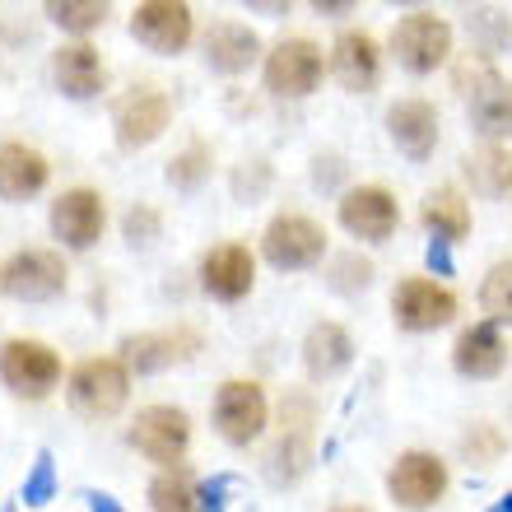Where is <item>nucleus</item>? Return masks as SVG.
Listing matches in <instances>:
<instances>
[{"label":"nucleus","mask_w":512,"mask_h":512,"mask_svg":"<svg viewBox=\"0 0 512 512\" xmlns=\"http://www.w3.org/2000/svg\"><path fill=\"white\" fill-rule=\"evenodd\" d=\"M457 94L466 98L471 126L485 135L489 145H508L512 135V80L489 56L471 52V61L457 66Z\"/></svg>","instance_id":"1"},{"label":"nucleus","mask_w":512,"mask_h":512,"mask_svg":"<svg viewBox=\"0 0 512 512\" xmlns=\"http://www.w3.org/2000/svg\"><path fill=\"white\" fill-rule=\"evenodd\" d=\"M66 396L75 405V415L84 419H117L131 401V373H126L122 359L112 354H94V359H80L70 368Z\"/></svg>","instance_id":"2"},{"label":"nucleus","mask_w":512,"mask_h":512,"mask_svg":"<svg viewBox=\"0 0 512 512\" xmlns=\"http://www.w3.org/2000/svg\"><path fill=\"white\" fill-rule=\"evenodd\" d=\"M391 56L410 75H433L452 61V24L433 10H410L391 28Z\"/></svg>","instance_id":"3"},{"label":"nucleus","mask_w":512,"mask_h":512,"mask_svg":"<svg viewBox=\"0 0 512 512\" xmlns=\"http://www.w3.org/2000/svg\"><path fill=\"white\" fill-rule=\"evenodd\" d=\"M317 447H312V401L308 396H289L280 405V438L266 452V480L270 485H298L312 471Z\"/></svg>","instance_id":"4"},{"label":"nucleus","mask_w":512,"mask_h":512,"mask_svg":"<svg viewBox=\"0 0 512 512\" xmlns=\"http://www.w3.org/2000/svg\"><path fill=\"white\" fill-rule=\"evenodd\" d=\"M322 75H326V56H322V47H317L312 38H284V42H275V47L266 52V66H261L266 94L270 98H289V103L317 94Z\"/></svg>","instance_id":"5"},{"label":"nucleus","mask_w":512,"mask_h":512,"mask_svg":"<svg viewBox=\"0 0 512 512\" xmlns=\"http://www.w3.org/2000/svg\"><path fill=\"white\" fill-rule=\"evenodd\" d=\"M457 294L447 289L443 280H433V275H410L391 289V322L401 326V331H443V326L457 322Z\"/></svg>","instance_id":"6"},{"label":"nucleus","mask_w":512,"mask_h":512,"mask_svg":"<svg viewBox=\"0 0 512 512\" xmlns=\"http://www.w3.org/2000/svg\"><path fill=\"white\" fill-rule=\"evenodd\" d=\"M452 475H447V461L438 452H424V447H410L391 461L387 471V494L396 508L405 512H429L433 503H443Z\"/></svg>","instance_id":"7"},{"label":"nucleus","mask_w":512,"mask_h":512,"mask_svg":"<svg viewBox=\"0 0 512 512\" xmlns=\"http://www.w3.org/2000/svg\"><path fill=\"white\" fill-rule=\"evenodd\" d=\"M261 256L275 270H312L326 256V229L298 210H284L261 233Z\"/></svg>","instance_id":"8"},{"label":"nucleus","mask_w":512,"mask_h":512,"mask_svg":"<svg viewBox=\"0 0 512 512\" xmlns=\"http://www.w3.org/2000/svg\"><path fill=\"white\" fill-rule=\"evenodd\" d=\"M0 382L24 396V401H42L52 396V387L61 382V359H56L52 345L42 340H28V336H14L0 345Z\"/></svg>","instance_id":"9"},{"label":"nucleus","mask_w":512,"mask_h":512,"mask_svg":"<svg viewBox=\"0 0 512 512\" xmlns=\"http://www.w3.org/2000/svg\"><path fill=\"white\" fill-rule=\"evenodd\" d=\"M126 443L145 461H159L163 471H173L177 461L187 457V443H191L187 410H177V405H145V410H135Z\"/></svg>","instance_id":"10"},{"label":"nucleus","mask_w":512,"mask_h":512,"mask_svg":"<svg viewBox=\"0 0 512 512\" xmlns=\"http://www.w3.org/2000/svg\"><path fill=\"white\" fill-rule=\"evenodd\" d=\"M270 424V401L261 382L252 378H229L215 391V429L229 447H247L256 443Z\"/></svg>","instance_id":"11"},{"label":"nucleus","mask_w":512,"mask_h":512,"mask_svg":"<svg viewBox=\"0 0 512 512\" xmlns=\"http://www.w3.org/2000/svg\"><path fill=\"white\" fill-rule=\"evenodd\" d=\"M70 270L66 261L47 247H24L10 261H0V294L19 298V303H47V298L66 294Z\"/></svg>","instance_id":"12"},{"label":"nucleus","mask_w":512,"mask_h":512,"mask_svg":"<svg viewBox=\"0 0 512 512\" xmlns=\"http://www.w3.org/2000/svg\"><path fill=\"white\" fill-rule=\"evenodd\" d=\"M336 219L340 229L359 238V243H387L391 233L401 229V205L387 187L364 182V187H345L336 201Z\"/></svg>","instance_id":"13"},{"label":"nucleus","mask_w":512,"mask_h":512,"mask_svg":"<svg viewBox=\"0 0 512 512\" xmlns=\"http://www.w3.org/2000/svg\"><path fill=\"white\" fill-rule=\"evenodd\" d=\"M191 33H196V19H191V5H182V0H145L131 10V38L154 56L187 52Z\"/></svg>","instance_id":"14"},{"label":"nucleus","mask_w":512,"mask_h":512,"mask_svg":"<svg viewBox=\"0 0 512 512\" xmlns=\"http://www.w3.org/2000/svg\"><path fill=\"white\" fill-rule=\"evenodd\" d=\"M47 224H52V233L61 238V247L84 252V247H94L98 238H103V229H108V201H103L94 187H70L52 201Z\"/></svg>","instance_id":"15"},{"label":"nucleus","mask_w":512,"mask_h":512,"mask_svg":"<svg viewBox=\"0 0 512 512\" xmlns=\"http://www.w3.org/2000/svg\"><path fill=\"white\" fill-rule=\"evenodd\" d=\"M201 354V331L196 326H168V331H140V336L122 340L126 373H163L173 364H187Z\"/></svg>","instance_id":"16"},{"label":"nucleus","mask_w":512,"mask_h":512,"mask_svg":"<svg viewBox=\"0 0 512 512\" xmlns=\"http://www.w3.org/2000/svg\"><path fill=\"white\" fill-rule=\"evenodd\" d=\"M173 122V98L154 89V84H140L117 103L112 112V126H117V145L122 149H145L154 145Z\"/></svg>","instance_id":"17"},{"label":"nucleus","mask_w":512,"mask_h":512,"mask_svg":"<svg viewBox=\"0 0 512 512\" xmlns=\"http://www.w3.org/2000/svg\"><path fill=\"white\" fill-rule=\"evenodd\" d=\"M387 135L410 163H429L438 140H443V122L429 98H396L387 108Z\"/></svg>","instance_id":"18"},{"label":"nucleus","mask_w":512,"mask_h":512,"mask_svg":"<svg viewBox=\"0 0 512 512\" xmlns=\"http://www.w3.org/2000/svg\"><path fill=\"white\" fill-rule=\"evenodd\" d=\"M331 75L350 94H373L382 84V47L368 28H345L331 42Z\"/></svg>","instance_id":"19"},{"label":"nucleus","mask_w":512,"mask_h":512,"mask_svg":"<svg viewBox=\"0 0 512 512\" xmlns=\"http://www.w3.org/2000/svg\"><path fill=\"white\" fill-rule=\"evenodd\" d=\"M256 284V256L243 243H219L201 256V289L219 303H238Z\"/></svg>","instance_id":"20"},{"label":"nucleus","mask_w":512,"mask_h":512,"mask_svg":"<svg viewBox=\"0 0 512 512\" xmlns=\"http://www.w3.org/2000/svg\"><path fill=\"white\" fill-rule=\"evenodd\" d=\"M452 368H457L461 378L471 382H494L508 368V340L494 322H475L466 326L452 345Z\"/></svg>","instance_id":"21"},{"label":"nucleus","mask_w":512,"mask_h":512,"mask_svg":"<svg viewBox=\"0 0 512 512\" xmlns=\"http://www.w3.org/2000/svg\"><path fill=\"white\" fill-rule=\"evenodd\" d=\"M52 80L66 98H94L108 89V66L94 42H66L52 52Z\"/></svg>","instance_id":"22"},{"label":"nucleus","mask_w":512,"mask_h":512,"mask_svg":"<svg viewBox=\"0 0 512 512\" xmlns=\"http://www.w3.org/2000/svg\"><path fill=\"white\" fill-rule=\"evenodd\" d=\"M354 364V340L340 322H312L303 336V368L312 382H331Z\"/></svg>","instance_id":"23"},{"label":"nucleus","mask_w":512,"mask_h":512,"mask_svg":"<svg viewBox=\"0 0 512 512\" xmlns=\"http://www.w3.org/2000/svg\"><path fill=\"white\" fill-rule=\"evenodd\" d=\"M201 47H205V66L219 70V75H243L256 56H261V38L247 24H238V19H219L205 33Z\"/></svg>","instance_id":"24"},{"label":"nucleus","mask_w":512,"mask_h":512,"mask_svg":"<svg viewBox=\"0 0 512 512\" xmlns=\"http://www.w3.org/2000/svg\"><path fill=\"white\" fill-rule=\"evenodd\" d=\"M47 159L24 140H5L0 145V201H28L47 187Z\"/></svg>","instance_id":"25"},{"label":"nucleus","mask_w":512,"mask_h":512,"mask_svg":"<svg viewBox=\"0 0 512 512\" xmlns=\"http://www.w3.org/2000/svg\"><path fill=\"white\" fill-rule=\"evenodd\" d=\"M419 219H424V229L438 238V243H457V238H466L471 233V201H466V191L452 187V182H443V187L424 191V201H419Z\"/></svg>","instance_id":"26"},{"label":"nucleus","mask_w":512,"mask_h":512,"mask_svg":"<svg viewBox=\"0 0 512 512\" xmlns=\"http://www.w3.org/2000/svg\"><path fill=\"white\" fill-rule=\"evenodd\" d=\"M461 173L471 182L475 196H485V201H503L512 191V149L508 145H480L475 154L461 159Z\"/></svg>","instance_id":"27"},{"label":"nucleus","mask_w":512,"mask_h":512,"mask_svg":"<svg viewBox=\"0 0 512 512\" xmlns=\"http://www.w3.org/2000/svg\"><path fill=\"white\" fill-rule=\"evenodd\" d=\"M149 508L154 512H201L196 508V485H191L187 466L159 471L149 480Z\"/></svg>","instance_id":"28"},{"label":"nucleus","mask_w":512,"mask_h":512,"mask_svg":"<svg viewBox=\"0 0 512 512\" xmlns=\"http://www.w3.org/2000/svg\"><path fill=\"white\" fill-rule=\"evenodd\" d=\"M480 312L494 326H512V256L508 261H494L489 275L480 280Z\"/></svg>","instance_id":"29"},{"label":"nucleus","mask_w":512,"mask_h":512,"mask_svg":"<svg viewBox=\"0 0 512 512\" xmlns=\"http://www.w3.org/2000/svg\"><path fill=\"white\" fill-rule=\"evenodd\" d=\"M108 5L103 0H47V19L66 33H94L108 24Z\"/></svg>","instance_id":"30"},{"label":"nucleus","mask_w":512,"mask_h":512,"mask_svg":"<svg viewBox=\"0 0 512 512\" xmlns=\"http://www.w3.org/2000/svg\"><path fill=\"white\" fill-rule=\"evenodd\" d=\"M210 168H215V149L205 145V140H191V145L168 163V182H173L177 191H196L205 177H210Z\"/></svg>","instance_id":"31"},{"label":"nucleus","mask_w":512,"mask_h":512,"mask_svg":"<svg viewBox=\"0 0 512 512\" xmlns=\"http://www.w3.org/2000/svg\"><path fill=\"white\" fill-rule=\"evenodd\" d=\"M373 261L368 256H359V252H340V256H331V266H326V284L336 289V294H364L368 284H373Z\"/></svg>","instance_id":"32"},{"label":"nucleus","mask_w":512,"mask_h":512,"mask_svg":"<svg viewBox=\"0 0 512 512\" xmlns=\"http://www.w3.org/2000/svg\"><path fill=\"white\" fill-rule=\"evenodd\" d=\"M461 452H466V461H475V466H494V461L508 452V438H503L499 424H485V419H475L471 429L461 433Z\"/></svg>","instance_id":"33"},{"label":"nucleus","mask_w":512,"mask_h":512,"mask_svg":"<svg viewBox=\"0 0 512 512\" xmlns=\"http://www.w3.org/2000/svg\"><path fill=\"white\" fill-rule=\"evenodd\" d=\"M52 494H56L52 452H38V461H33V471H28V480H24V503L28 508H42V503H52Z\"/></svg>","instance_id":"34"},{"label":"nucleus","mask_w":512,"mask_h":512,"mask_svg":"<svg viewBox=\"0 0 512 512\" xmlns=\"http://www.w3.org/2000/svg\"><path fill=\"white\" fill-rule=\"evenodd\" d=\"M266 187H270V163L266 159H252L247 163V168H238V173H233V196H238V201H261V196H266Z\"/></svg>","instance_id":"35"},{"label":"nucleus","mask_w":512,"mask_h":512,"mask_svg":"<svg viewBox=\"0 0 512 512\" xmlns=\"http://www.w3.org/2000/svg\"><path fill=\"white\" fill-rule=\"evenodd\" d=\"M229 489H233V475H210L196 485V508L201 512H224L229 508Z\"/></svg>","instance_id":"36"},{"label":"nucleus","mask_w":512,"mask_h":512,"mask_svg":"<svg viewBox=\"0 0 512 512\" xmlns=\"http://www.w3.org/2000/svg\"><path fill=\"white\" fill-rule=\"evenodd\" d=\"M126 238H131V243H154V238H159V215H154V210H149V205H135L131 215H126Z\"/></svg>","instance_id":"37"},{"label":"nucleus","mask_w":512,"mask_h":512,"mask_svg":"<svg viewBox=\"0 0 512 512\" xmlns=\"http://www.w3.org/2000/svg\"><path fill=\"white\" fill-rule=\"evenodd\" d=\"M340 177H345V159H340V154H317V159H312V187L336 191Z\"/></svg>","instance_id":"38"},{"label":"nucleus","mask_w":512,"mask_h":512,"mask_svg":"<svg viewBox=\"0 0 512 512\" xmlns=\"http://www.w3.org/2000/svg\"><path fill=\"white\" fill-rule=\"evenodd\" d=\"M424 266H429L433 280H447V275H452V247L438 243V238H429V247H424Z\"/></svg>","instance_id":"39"},{"label":"nucleus","mask_w":512,"mask_h":512,"mask_svg":"<svg viewBox=\"0 0 512 512\" xmlns=\"http://www.w3.org/2000/svg\"><path fill=\"white\" fill-rule=\"evenodd\" d=\"M312 10L326 14V19H345V14H354L359 5H354V0H312Z\"/></svg>","instance_id":"40"},{"label":"nucleus","mask_w":512,"mask_h":512,"mask_svg":"<svg viewBox=\"0 0 512 512\" xmlns=\"http://www.w3.org/2000/svg\"><path fill=\"white\" fill-rule=\"evenodd\" d=\"M89 512H122V503L112 494H89Z\"/></svg>","instance_id":"41"},{"label":"nucleus","mask_w":512,"mask_h":512,"mask_svg":"<svg viewBox=\"0 0 512 512\" xmlns=\"http://www.w3.org/2000/svg\"><path fill=\"white\" fill-rule=\"evenodd\" d=\"M247 10H261V14H284V10H289V5H256V0H252Z\"/></svg>","instance_id":"42"},{"label":"nucleus","mask_w":512,"mask_h":512,"mask_svg":"<svg viewBox=\"0 0 512 512\" xmlns=\"http://www.w3.org/2000/svg\"><path fill=\"white\" fill-rule=\"evenodd\" d=\"M331 512H368V508H359V503H340V508H331Z\"/></svg>","instance_id":"43"},{"label":"nucleus","mask_w":512,"mask_h":512,"mask_svg":"<svg viewBox=\"0 0 512 512\" xmlns=\"http://www.w3.org/2000/svg\"><path fill=\"white\" fill-rule=\"evenodd\" d=\"M494 512H512V494H508V499H503V503H499V508H494Z\"/></svg>","instance_id":"44"}]
</instances>
